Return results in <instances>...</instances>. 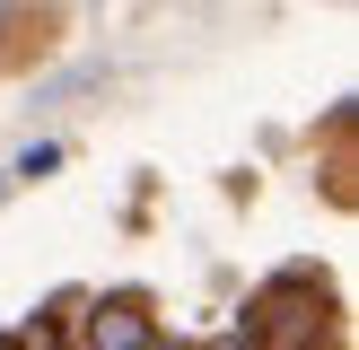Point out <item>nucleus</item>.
<instances>
[{
	"mask_svg": "<svg viewBox=\"0 0 359 350\" xmlns=\"http://www.w3.org/2000/svg\"><path fill=\"white\" fill-rule=\"evenodd\" d=\"M88 350H149V315H140V298H105V307H88Z\"/></svg>",
	"mask_w": 359,
	"mask_h": 350,
	"instance_id": "nucleus-1",
	"label": "nucleus"
},
{
	"mask_svg": "<svg viewBox=\"0 0 359 350\" xmlns=\"http://www.w3.org/2000/svg\"><path fill=\"white\" fill-rule=\"evenodd\" d=\"M53 158H62V149H53V140H44V149H27V158H18V167H9V184H35V175L53 167Z\"/></svg>",
	"mask_w": 359,
	"mask_h": 350,
	"instance_id": "nucleus-2",
	"label": "nucleus"
},
{
	"mask_svg": "<svg viewBox=\"0 0 359 350\" xmlns=\"http://www.w3.org/2000/svg\"><path fill=\"white\" fill-rule=\"evenodd\" d=\"M18 350H62V332H53V324H27V332H18Z\"/></svg>",
	"mask_w": 359,
	"mask_h": 350,
	"instance_id": "nucleus-3",
	"label": "nucleus"
},
{
	"mask_svg": "<svg viewBox=\"0 0 359 350\" xmlns=\"http://www.w3.org/2000/svg\"><path fill=\"white\" fill-rule=\"evenodd\" d=\"M219 350H245V342H219Z\"/></svg>",
	"mask_w": 359,
	"mask_h": 350,
	"instance_id": "nucleus-4",
	"label": "nucleus"
}]
</instances>
